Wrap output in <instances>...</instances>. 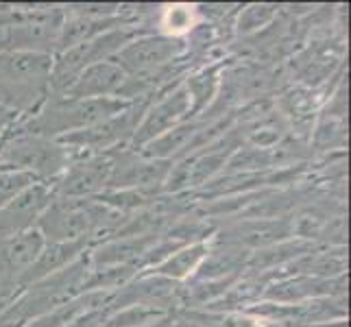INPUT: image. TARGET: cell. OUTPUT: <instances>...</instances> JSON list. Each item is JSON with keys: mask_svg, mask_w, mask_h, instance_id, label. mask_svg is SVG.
<instances>
[{"mask_svg": "<svg viewBox=\"0 0 351 327\" xmlns=\"http://www.w3.org/2000/svg\"><path fill=\"white\" fill-rule=\"evenodd\" d=\"M123 221V212L96 199H59L44 210L35 229L46 242H88L99 232H110Z\"/></svg>", "mask_w": 351, "mask_h": 327, "instance_id": "1", "label": "cell"}, {"mask_svg": "<svg viewBox=\"0 0 351 327\" xmlns=\"http://www.w3.org/2000/svg\"><path fill=\"white\" fill-rule=\"evenodd\" d=\"M53 55L0 53V99L14 112H35L51 94Z\"/></svg>", "mask_w": 351, "mask_h": 327, "instance_id": "2", "label": "cell"}, {"mask_svg": "<svg viewBox=\"0 0 351 327\" xmlns=\"http://www.w3.org/2000/svg\"><path fill=\"white\" fill-rule=\"evenodd\" d=\"M129 107L131 103L123 99H68L53 94L24 129L48 140H59L68 133L90 129L107 118L123 114Z\"/></svg>", "mask_w": 351, "mask_h": 327, "instance_id": "3", "label": "cell"}, {"mask_svg": "<svg viewBox=\"0 0 351 327\" xmlns=\"http://www.w3.org/2000/svg\"><path fill=\"white\" fill-rule=\"evenodd\" d=\"M70 153L57 140H48L24 127L0 138V171L29 173L38 181L53 179L68 168Z\"/></svg>", "mask_w": 351, "mask_h": 327, "instance_id": "4", "label": "cell"}, {"mask_svg": "<svg viewBox=\"0 0 351 327\" xmlns=\"http://www.w3.org/2000/svg\"><path fill=\"white\" fill-rule=\"evenodd\" d=\"M133 38H136V31L133 29L118 27L90 42L66 48V51L59 53L57 62H53L51 90H55V94H64L83 70L99 62H105V59H112Z\"/></svg>", "mask_w": 351, "mask_h": 327, "instance_id": "5", "label": "cell"}, {"mask_svg": "<svg viewBox=\"0 0 351 327\" xmlns=\"http://www.w3.org/2000/svg\"><path fill=\"white\" fill-rule=\"evenodd\" d=\"M181 51L184 44L175 38L144 35L133 38L112 59L127 72L129 79H153V75H160L166 66H171Z\"/></svg>", "mask_w": 351, "mask_h": 327, "instance_id": "6", "label": "cell"}, {"mask_svg": "<svg viewBox=\"0 0 351 327\" xmlns=\"http://www.w3.org/2000/svg\"><path fill=\"white\" fill-rule=\"evenodd\" d=\"M46 245L38 229H29L16 236L0 238V301L20 288L22 275L31 269Z\"/></svg>", "mask_w": 351, "mask_h": 327, "instance_id": "7", "label": "cell"}, {"mask_svg": "<svg viewBox=\"0 0 351 327\" xmlns=\"http://www.w3.org/2000/svg\"><path fill=\"white\" fill-rule=\"evenodd\" d=\"M62 27V14L57 9L27 14L14 27H7L5 48L7 51L51 55L53 51H57V40Z\"/></svg>", "mask_w": 351, "mask_h": 327, "instance_id": "8", "label": "cell"}, {"mask_svg": "<svg viewBox=\"0 0 351 327\" xmlns=\"http://www.w3.org/2000/svg\"><path fill=\"white\" fill-rule=\"evenodd\" d=\"M114 160L107 155H92L88 160L68 166L59 184L53 186L59 199H90L107 188Z\"/></svg>", "mask_w": 351, "mask_h": 327, "instance_id": "9", "label": "cell"}, {"mask_svg": "<svg viewBox=\"0 0 351 327\" xmlns=\"http://www.w3.org/2000/svg\"><path fill=\"white\" fill-rule=\"evenodd\" d=\"M138 125H140V116H138V105H136V107L125 109L123 114H118L114 118H107V120H103V123L94 125L90 129L62 136L57 142L64 144V147L88 149V151L112 149L118 142H123L125 138L133 136Z\"/></svg>", "mask_w": 351, "mask_h": 327, "instance_id": "10", "label": "cell"}, {"mask_svg": "<svg viewBox=\"0 0 351 327\" xmlns=\"http://www.w3.org/2000/svg\"><path fill=\"white\" fill-rule=\"evenodd\" d=\"M190 112H192V101H190L186 86L177 88L175 92L164 96L160 103L153 105L149 112L144 114L142 123L138 125L136 133H133V142H136L138 147H147L155 138H160L166 131L181 125V120Z\"/></svg>", "mask_w": 351, "mask_h": 327, "instance_id": "11", "label": "cell"}, {"mask_svg": "<svg viewBox=\"0 0 351 327\" xmlns=\"http://www.w3.org/2000/svg\"><path fill=\"white\" fill-rule=\"evenodd\" d=\"M127 81V72L114 59H105V62L83 70L62 96H68V99H118Z\"/></svg>", "mask_w": 351, "mask_h": 327, "instance_id": "12", "label": "cell"}, {"mask_svg": "<svg viewBox=\"0 0 351 327\" xmlns=\"http://www.w3.org/2000/svg\"><path fill=\"white\" fill-rule=\"evenodd\" d=\"M83 249H86V242H46L38 260H35L31 264V269L22 275L20 288L38 284L46 280V277L68 269L72 262L79 260Z\"/></svg>", "mask_w": 351, "mask_h": 327, "instance_id": "13", "label": "cell"}, {"mask_svg": "<svg viewBox=\"0 0 351 327\" xmlns=\"http://www.w3.org/2000/svg\"><path fill=\"white\" fill-rule=\"evenodd\" d=\"M293 225L288 218L280 221H251L245 225H238L234 229V236L229 238V245L238 247H271L275 242L286 240L293 234Z\"/></svg>", "mask_w": 351, "mask_h": 327, "instance_id": "14", "label": "cell"}, {"mask_svg": "<svg viewBox=\"0 0 351 327\" xmlns=\"http://www.w3.org/2000/svg\"><path fill=\"white\" fill-rule=\"evenodd\" d=\"M118 20L114 18H103V16H79L75 20H68L64 22L62 33H59V40H57V51L62 53L70 46H77L83 42H90L99 35L118 29Z\"/></svg>", "mask_w": 351, "mask_h": 327, "instance_id": "15", "label": "cell"}, {"mask_svg": "<svg viewBox=\"0 0 351 327\" xmlns=\"http://www.w3.org/2000/svg\"><path fill=\"white\" fill-rule=\"evenodd\" d=\"M201 129L203 125L199 123H181L175 129L166 131L164 136L149 142L142 151V157H147V160H171L175 153L192 147L195 138L201 136Z\"/></svg>", "mask_w": 351, "mask_h": 327, "instance_id": "16", "label": "cell"}, {"mask_svg": "<svg viewBox=\"0 0 351 327\" xmlns=\"http://www.w3.org/2000/svg\"><path fill=\"white\" fill-rule=\"evenodd\" d=\"M208 245L205 242H192V245L181 247L179 251L171 253L166 260H162L155 266V275L164 277V280H186L188 275L195 273L201 262L208 256Z\"/></svg>", "mask_w": 351, "mask_h": 327, "instance_id": "17", "label": "cell"}, {"mask_svg": "<svg viewBox=\"0 0 351 327\" xmlns=\"http://www.w3.org/2000/svg\"><path fill=\"white\" fill-rule=\"evenodd\" d=\"M245 262H247V251L238 245H229L227 242L225 247L221 245L219 249L208 251V256H205L197 271L201 280L216 282V280H225V275L242 269Z\"/></svg>", "mask_w": 351, "mask_h": 327, "instance_id": "18", "label": "cell"}, {"mask_svg": "<svg viewBox=\"0 0 351 327\" xmlns=\"http://www.w3.org/2000/svg\"><path fill=\"white\" fill-rule=\"evenodd\" d=\"M332 293V282L321 280V277H299V280H288L282 284H275L269 288L266 297L277 299V301H297L304 297H314V295H328Z\"/></svg>", "mask_w": 351, "mask_h": 327, "instance_id": "19", "label": "cell"}, {"mask_svg": "<svg viewBox=\"0 0 351 327\" xmlns=\"http://www.w3.org/2000/svg\"><path fill=\"white\" fill-rule=\"evenodd\" d=\"M173 282L171 280H164V277H144L140 280V284L127 288V295L123 299H118V306L120 304H129L133 306L138 299H160V297H168L173 293Z\"/></svg>", "mask_w": 351, "mask_h": 327, "instance_id": "20", "label": "cell"}, {"mask_svg": "<svg viewBox=\"0 0 351 327\" xmlns=\"http://www.w3.org/2000/svg\"><path fill=\"white\" fill-rule=\"evenodd\" d=\"M195 27V9L188 5H171L164 9L162 29L168 33L166 38H179Z\"/></svg>", "mask_w": 351, "mask_h": 327, "instance_id": "21", "label": "cell"}, {"mask_svg": "<svg viewBox=\"0 0 351 327\" xmlns=\"http://www.w3.org/2000/svg\"><path fill=\"white\" fill-rule=\"evenodd\" d=\"M164 317V310L149 306V304H133L129 310H125L123 314H118L110 321V327H142L155 323Z\"/></svg>", "mask_w": 351, "mask_h": 327, "instance_id": "22", "label": "cell"}, {"mask_svg": "<svg viewBox=\"0 0 351 327\" xmlns=\"http://www.w3.org/2000/svg\"><path fill=\"white\" fill-rule=\"evenodd\" d=\"M38 184V179L29 173L20 171H0V210L16 197H20L24 190Z\"/></svg>", "mask_w": 351, "mask_h": 327, "instance_id": "23", "label": "cell"}, {"mask_svg": "<svg viewBox=\"0 0 351 327\" xmlns=\"http://www.w3.org/2000/svg\"><path fill=\"white\" fill-rule=\"evenodd\" d=\"M306 247L304 245H277L269 251H258L256 256L251 258V264L253 266H273L277 262H282V260H288V258H293V256H299L301 251H304Z\"/></svg>", "mask_w": 351, "mask_h": 327, "instance_id": "24", "label": "cell"}, {"mask_svg": "<svg viewBox=\"0 0 351 327\" xmlns=\"http://www.w3.org/2000/svg\"><path fill=\"white\" fill-rule=\"evenodd\" d=\"M271 18H273V7H266V5L249 7L240 18V31H253L262 27V24H266Z\"/></svg>", "mask_w": 351, "mask_h": 327, "instance_id": "25", "label": "cell"}, {"mask_svg": "<svg viewBox=\"0 0 351 327\" xmlns=\"http://www.w3.org/2000/svg\"><path fill=\"white\" fill-rule=\"evenodd\" d=\"M18 114L11 109L3 99H0V138H3V133L7 131V127L14 123V118H16Z\"/></svg>", "mask_w": 351, "mask_h": 327, "instance_id": "26", "label": "cell"}]
</instances>
